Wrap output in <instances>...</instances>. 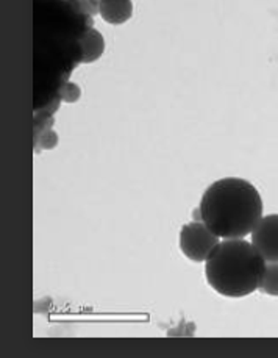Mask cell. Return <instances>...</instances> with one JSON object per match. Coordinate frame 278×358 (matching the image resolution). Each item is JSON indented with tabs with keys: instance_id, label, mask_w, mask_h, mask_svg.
I'll return each instance as SVG.
<instances>
[{
	"instance_id": "1",
	"label": "cell",
	"mask_w": 278,
	"mask_h": 358,
	"mask_svg": "<svg viewBox=\"0 0 278 358\" xmlns=\"http://www.w3.org/2000/svg\"><path fill=\"white\" fill-rule=\"evenodd\" d=\"M200 221L225 240L250 235L263 217L260 191L244 178L227 177L211 183L202 196Z\"/></svg>"
},
{
	"instance_id": "2",
	"label": "cell",
	"mask_w": 278,
	"mask_h": 358,
	"mask_svg": "<svg viewBox=\"0 0 278 358\" xmlns=\"http://www.w3.org/2000/svg\"><path fill=\"white\" fill-rule=\"evenodd\" d=\"M266 264L251 241L224 240L205 262V277L221 296L246 297L260 288Z\"/></svg>"
},
{
	"instance_id": "3",
	"label": "cell",
	"mask_w": 278,
	"mask_h": 358,
	"mask_svg": "<svg viewBox=\"0 0 278 358\" xmlns=\"http://www.w3.org/2000/svg\"><path fill=\"white\" fill-rule=\"evenodd\" d=\"M178 243L183 255L191 262L205 263L221 241L203 221H193L183 225Z\"/></svg>"
},
{
	"instance_id": "4",
	"label": "cell",
	"mask_w": 278,
	"mask_h": 358,
	"mask_svg": "<svg viewBox=\"0 0 278 358\" xmlns=\"http://www.w3.org/2000/svg\"><path fill=\"white\" fill-rule=\"evenodd\" d=\"M251 244L268 263H278V215L263 216L251 231Z\"/></svg>"
},
{
	"instance_id": "5",
	"label": "cell",
	"mask_w": 278,
	"mask_h": 358,
	"mask_svg": "<svg viewBox=\"0 0 278 358\" xmlns=\"http://www.w3.org/2000/svg\"><path fill=\"white\" fill-rule=\"evenodd\" d=\"M98 15L111 25H122L133 16L131 0H98Z\"/></svg>"
},
{
	"instance_id": "6",
	"label": "cell",
	"mask_w": 278,
	"mask_h": 358,
	"mask_svg": "<svg viewBox=\"0 0 278 358\" xmlns=\"http://www.w3.org/2000/svg\"><path fill=\"white\" fill-rule=\"evenodd\" d=\"M82 63H94L103 55L105 41L102 33L96 29L86 30L80 38Z\"/></svg>"
},
{
	"instance_id": "7",
	"label": "cell",
	"mask_w": 278,
	"mask_h": 358,
	"mask_svg": "<svg viewBox=\"0 0 278 358\" xmlns=\"http://www.w3.org/2000/svg\"><path fill=\"white\" fill-rule=\"evenodd\" d=\"M258 291L268 296H278V263H268L266 273Z\"/></svg>"
},
{
	"instance_id": "8",
	"label": "cell",
	"mask_w": 278,
	"mask_h": 358,
	"mask_svg": "<svg viewBox=\"0 0 278 358\" xmlns=\"http://www.w3.org/2000/svg\"><path fill=\"white\" fill-rule=\"evenodd\" d=\"M58 96L61 97L63 102L75 103L82 96V90L78 88V85L68 80V82L61 85V88H59V91H58Z\"/></svg>"
},
{
	"instance_id": "9",
	"label": "cell",
	"mask_w": 278,
	"mask_h": 358,
	"mask_svg": "<svg viewBox=\"0 0 278 358\" xmlns=\"http://www.w3.org/2000/svg\"><path fill=\"white\" fill-rule=\"evenodd\" d=\"M57 144H58V135H57V131H54V130L44 131L43 135H39L38 138H35L36 150H39V149H43V150L54 149Z\"/></svg>"
}]
</instances>
